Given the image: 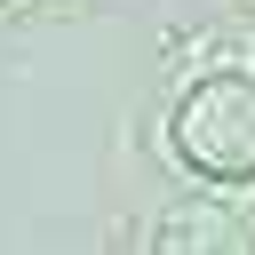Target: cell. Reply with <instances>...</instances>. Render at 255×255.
Listing matches in <instances>:
<instances>
[{
	"label": "cell",
	"mask_w": 255,
	"mask_h": 255,
	"mask_svg": "<svg viewBox=\"0 0 255 255\" xmlns=\"http://www.w3.org/2000/svg\"><path fill=\"white\" fill-rule=\"evenodd\" d=\"M175 159L207 183H247L255 175V72H207L175 104Z\"/></svg>",
	"instance_id": "6da1fadb"
},
{
	"label": "cell",
	"mask_w": 255,
	"mask_h": 255,
	"mask_svg": "<svg viewBox=\"0 0 255 255\" xmlns=\"http://www.w3.org/2000/svg\"><path fill=\"white\" fill-rule=\"evenodd\" d=\"M151 255H255V223L223 199H175L151 231Z\"/></svg>",
	"instance_id": "7a4b0ae2"
}]
</instances>
